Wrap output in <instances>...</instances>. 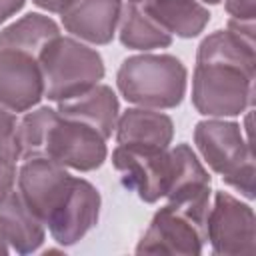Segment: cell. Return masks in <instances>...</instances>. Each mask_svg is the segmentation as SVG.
Segmentation results:
<instances>
[{
	"label": "cell",
	"mask_w": 256,
	"mask_h": 256,
	"mask_svg": "<svg viewBox=\"0 0 256 256\" xmlns=\"http://www.w3.org/2000/svg\"><path fill=\"white\" fill-rule=\"evenodd\" d=\"M122 98L140 108L172 110L180 106L188 86V70L172 54H136L122 60L116 72Z\"/></svg>",
	"instance_id": "6da1fadb"
},
{
	"label": "cell",
	"mask_w": 256,
	"mask_h": 256,
	"mask_svg": "<svg viewBox=\"0 0 256 256\" xmlns=\"http://www.w3.org/2000/svg\"><path fill=\"white\" fill-rule=\"evenodd\" d=\"M194 144L208 168L246 200H254V154L242 126L224 118H206L194 126Z\"/></svg>",
	"instance_id": "7a4b0ae2"
},
{
	"label": "cell",
	"mask_w": 256,
	"mask_h": 256,
	"mask_svg": "<svg viewBox=\"0 0 256 256\" xmlns=\"http://www.w3.org/2000/svg\"><path fill=\"white\" fill-rule=\"evenodd\" d=\"M44 98L62 102L96 84L106 74L100 52L74 36H56L38 56Z\"/></svg>",
	"instance_id": "3957f363"
},
{
	"label": "cell",
	"mask_w": 256,
	"mask_h": 256,
	"mask_svg": "<svg viewBox=\"0 0 256 256\" xmlns=\"http://www.w3.org/2000/svg\"><path fill=\"white\" fill-rule=\"evenodd\" d=\"M254 80L236 66L196 64L192 72V106L206 118L240 116L254 106Z\"/></svg>",
	"instance_id": "277c9868"
},
{
	"label": "cell",
	"mask_w": 256,
	"mask_h": 256,
	"mask_svg": "<svg viewBox=\"0 0 256 256\" xmlns=\"http://www.w3.org/2000/svg\"><path fill=\"white\" fill-rule=\"evenodd\" d=\"M206 242L214 254L240 256L256 250V218L250 204L216 190L206 218Z\"/></svg>",
	"instance_id": "5b68a950"
},
{
	"label": "cell",
	"mask_w": 256,
	"mask_h": 256,
	"mask_svg": "<svg viewBox=\"0 0 256 256\" xmlns=\"http://www.w3.org/2000/svg\"><path fill=\"white\" fill-rule=\"evenodd\" d=\"M206 244V220L170 202L154 212L146 232L136 244V254H202Z\"/></svg>",
	"instance_id": "8992f818"
},
{
	"label": "cell",
	"mask_w": 256,
	"mask_h": 256,
	"mask_svg": "<svg viewBox=\"0 0 256 256\" xmlns=\"http://www.w3.org/2000/svg\"><path fill=\"white\" fill-rule=\"evenodd\" d=\"M112 166L120 172L122 186L136 192L142 202L154 204L164 198L172 176L168 148L118 144L112 150Z\"/></svg>",
	"instance_id": "52a82bcc"
},
{
	"label": "cell",
	"mask_w": 256,
	"mask_h": 256,
	"mask_svg": "<svg viewBox=\"0 0 256 256\" xmlns=\"http://www.w3.org/2000/svg\"><path fill=\"white\" fill-rule=\"evenodd\" d=\"M42 158H50L70 170L92 172L106 162L108 146L106 138L94 128L58 114L46 134Z\"/></svg>",
	"instance_id": "ba28073f"
},
{
	"label": "cell",
	"mask_w": 256,
	"mask_h": 256,
	"mask_svg": "<svg viewBox=\"0 0 256 256\" xmlns=\"http://www.w3.org/2000/svg\"><path fill=\"white\" fill-rule=\"evenodd\" d=\"M72 174L50 158H28L22 162L16 174V192L24 204L46 224L54 210L64 200Z\"/></svg>",
	"instance_id": "9c48e42d"
},
{
	"label": "cell",
	"mask_w": 256,
	"mask_h": 256,
	"mask_svg": "<svg viewBox=\"0 0 256 256\" xmlns=\"http://www.w3.org/2000/svg\"><path fill=\"white\" fill-rule=\"evenodd\" d=\"M100 206L102 198L98 188L92 182L74 176L64 200L46 222L52 240L60 246H74L80 242L98 224Z\"/></svg>",
	"instance_id": "30bf717a"
},
{
	"label": "cell",
	"mask_w": 256,
	"mask_h": 256,
	"mask_svg": "<svg viewBox=\"0 0 256 256\" xmlns=\"http://www.w3.org/2000/svg\"><path fill=\"white\" fill-rule=\"evenodd\" d=\"M168 150L172 160V176L164 198L170 204L184 208L190 214L206 220L210 210V194H212L210 174L206 166L196 156V152L184 142Z\"/></svg>",
	"instance_id": "8fae6325"
},
{
	"label": "cell",
	"mask_w": 256,
	"mask_h": 256,
	"mask_svg": "<svg viewBox=\"0 0 256 256\" xmlns=\"http://www.w3.org/2000/svg\"><path fill=\"white\" fill-rule=\"evenodd\" d=\"M44 98L38 60L30 54L0 48V106L20 114L36 108Z\"/></svg>",
	"instance_id": "7c38bea8"
},
{
	"label": "cell",
	"mask_w": 256,
	"mask_h": 256,
	"mask_svg": "<svg viewBox=\"0 0 256 256\" xmlns=\"http://www.w3.org/2000/svg\"><path fill=\"white\" fill-rule=\"evenodd\" d=\"M122 6V0H76L60 14L62 26L80 42L106 46L116 34Z\"/></svg>",
	"instance_id": "4fadbf2b"
},
{
	"label": "cell",
	"mask_w": 256,
	"mask_h": 256,
	"mask_svg": "<svg viewBox=\"0 0 256 256\" xmlns=\"http://www.w3.org/2000/svg\"><path fill=\"white\" fill-rule=\"evenodd\" d=\"M58 104V114L62 118L86 124L94 128L102 138H110L120 116V102L116 92L106 84H96L72 98H66Z\"/></svg>",
	"instance_id": "5bb4252c"
},
{
	"label": "cell",
	"mask_w": 256,
	"mask_h": 256,
	"mask_svg": "<svg viewBox=\"0 0 256 256\" xmlns=\"http://www.w3.org/2000/svg\"><path fill=\"white\" fill-rule=\"evenodd\" d=\"M0 232L16 254H34L46 240V224L12 190L0 200Z\"/></svg>",
	"instance_id": "9a60e30c"
},
{
	"label": "cell",
	"mask_w": 256,
	"mask_h": 256,
	"mask_svg": "<svg viewBox=\"0 0 256 256\" xmlns=\"http://www.w3.org/2000/svg\"><path fill=\"white\" fill-rule=\"evenodd\" d=\"M116 144H136L170 148L174 138V122L168 114L152 108H126L114 128Z\"/></svg>",
	"instance_id": "2e32d148"
},
{
	"label": "cell",
	"mask_w": 256,
	"mask_h": 256,
	"mask_svg": "<svg viewBox=\"0 0 256 256\" xmlns=\"http://www.w3.org/2000/svg\"><path fill=\"white\" fill-rule=\"evenodd\" d=\"M142 10L170 36L196 38L210 22V10L198 0H142Z\"/></svg>",
	"instance_id": "e0dca14e"
},
{
	"label": "cell",
	"mask_w": 256,
	"mask_h": 256,
	"mask_svg": "<svg viewBox=\"0 0 256 256\" xmlns=\"http://www.w3.org/2000/svg\"><path fill=\"white\" fill-rule=\"evenodd\" d=\"M60 36V26L46 14L28 12L0 30V48H12L38 60L40 52Z\"/></svg>",
	"instance_id": "ac0fdd59"
},
{
	"label": "cell",
	"mask_w": 256,
	"mask_h": 256,
	"mask_svg": "<svg viewBox=\"0 0 256 256\" xmlns=\"http://www.w3.org/2000/svg\"><path fill=\"white\" fill-rule=\"evenodd\" d=\"M118 38L122 46L130 50H156V48H168L172 44V36L160 28L144 10L140 4L126 2L120 12L118 20Z\"/></svg>",
	"instance_id": "d6986e66"
},
{
	"label": "cell",
	"mask_w": 256,
	"mask_h": 256,
	"mask_svg": "<svg viewBox=\"0 0 256 256\" xmlns=\"http://www.w3.org/2000/svg\"><path fill=\"white\" fill-rule=\"evenodd\" d=\"M58 110L50 106H38L28 112L18 122V144H20V160L42 156L46 134L56 120Z\"/></svg>",
	"instance_id": "ffe728a7"
},
{
	"label": "cell",
	"mask_w": 256,
	"mask_h": 256,
	"mask_svg": "<svg viewBox=\"0 0 256 256\" xmlns=\"http://www.w3.org/2000/svg\"><path fill=\"white\" fill-rule=\"evenodd\" d=\"M18 122L20 118L0 106V158L18 162L20 160V144H18Z\"/></svg>",
	"instance_id": "44dd1931"
},
{
	"label": "cell",
	"mask_w": 256,
	"mask_h": 256,
	"mask_svg": "<svg viewBox=\"0 0 256 256\" xmlns=\"http://www.w3.org/2000/svg\"><path fill=\"white\" fill-rule=\"evenodd\" d=\"M224 10L234 20H254L256 0H224Z\"/></svg>",
	"instance_id": "7402d4cb"
},
{
	"label": "cell",
	"mask_w": 256,
	"mask_h": 256,
	"mask_svg": "<svg viewBox=\"0 0 256 256\" xmlns=\"http://www.w3.org/2000/svg\"><path fill=\"white\" fill-rule=\"evenodd\" d=\"M16 174H18L16 162L6 160V158H0V200L6 198L14 190Z\"/></svg>",
	"instance_id": "603a6c76"
},
{
	"label": "cell",
	"mask_w": 256,
	"mask_h": 256,
	"mask_svg": "<svg viewBox=\"0 0 256 256\" xmlns=\"http://www.w3.org/2000/svg\"><path fill=\"white\" fill-rule=\"evenodd\" d=\"M76 0H32L40 10H46L50 14H64Z\"/></svg>",
	"instance_id": "cb8c5ba5"
},
{
	"label": "cell",
	"mask_w": 256,
	"mask_h": 256,
	"mask_svg": "<svg viewBox=\"0 0 256 256\" xmlns=\"http://www.w3.org/2000/svg\"><path fill=\"white\" fill-rule=\"evenodd\" d=\"M26 0H0V24L24 8Z\"/></svg>",
	"instance_id": "d4e9b609"
},
{
	"label": "cell",
	"mask_w": 256,
	"mask_h": 256,
	"mask_svg": "<svg viewBox=\"0 0 256 256\" xmlns=\"http://www.w3.org/2000/svg\"><path fill=\"white\" fill-rule=\"evenodd\" d=\"M10 252V246H8V242L4 240V236H2V232H0V256H6Z\"/></svg>",
	"instance_id": "484cf974"
},
{
	"label": "cell",
	"mask_w": 256,
	"mask_h": 256,
	"mask_svg": "<svg viewBox=\"0 0 256 256\" xmlns=\"http://www.w3.org/2000/svg\"><path fill=\"white\" fill-rule=\"evenodd\" d=\"M198 2H204V4H220L222 0H198Z\"/></svg>",
	"instance_id": "4316f807"
},
{
	"label": "cell",
	"mask_w": 256,
	"mask_h": 256,
	"mask_svg": "<svg viewBox=\"0 0 256 256\" xmlns=\"http://www.w3.org/2000/svg\"><path fill=\"white\" fill-rule=\"evenodd\" d=\"M128 2H134V4H140L142 0H128Z\"/></svg>",
	"instance_id": "83f0119b"
}]
</instances>
